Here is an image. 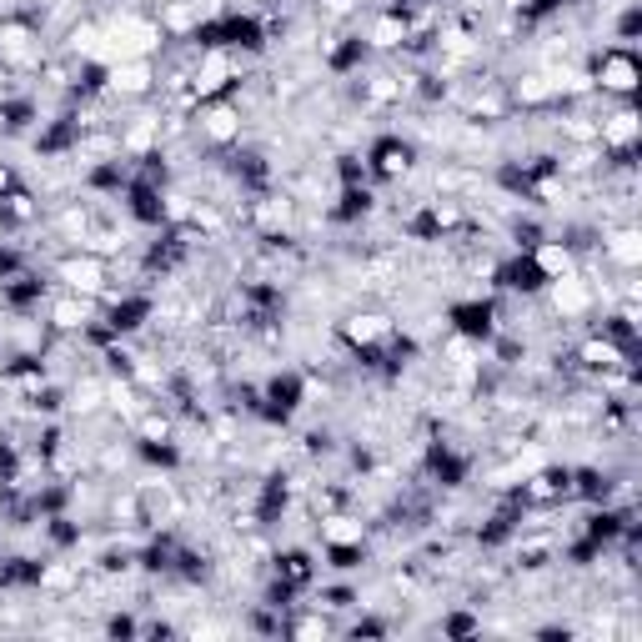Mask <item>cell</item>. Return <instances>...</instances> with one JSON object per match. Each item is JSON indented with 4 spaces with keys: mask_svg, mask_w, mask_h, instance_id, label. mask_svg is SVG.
Listing matches in <instances>:
<instances>
[{
    "mask_svg": "<svg viewBox=\"0 0 642 642\" xmlns=\"http://www.w3.org/2000/svg\"><path fill=\"white\" fill-rule=\"evenodd\" d=\"M637 81H642V71H637V56H632L627 46H612V51H602V61H597V71H592V86H597L602 96L632 101Z\"/></svg>",
    "mask_w": 642,
    "mask_h": 642,
    "instance_id": "6da1fadb",
    "label": "cell"
},
{
    "mask_svg": "<svg viewBox=\"0 0 642 642\" xmlns=\"http://www.w3.org/2000/svg\"><path fill=\"white\" fill-rule=\"evenodd\" d=\"M56 276H61V286L66 291H81V296H106V256H96V251H71V256H61L56 261Z\"/></svg>",
    "mask_w": 642,
    "mask_h": 642,
    "instance_id": "7a4b0ae2",
    "label": "cell"
},
{
    "mask_svg": "<svg viewBox=\"0 0 642 642\" xmlns=\"http://www.w3.org/2000/svg\"><path fill=\"white\" fill-rule=\"evenodd\" d=\"M41 61H46V46H41V36L26 21H0V66L36 71Z\"/></svg>",
    "mask_w": 642,
    "mask_h": 642,
    "instance_id": "3957f363",
    "label": "cell"
},
{
    "mask_svg": "<svg viewBox=\"0 0 642 642\" xmlns=\"http://www.w3.org/2000/svg\"><path fill=\"white\" fill-rule=\"evenodd\" d=\"M236 76H241V66L231 51H206L191 71V91H196V101H211V96H226Z\"/></svg>",
    "mask_w": 642,
    "mask_h": 642,
    "instance_id": "277c9868",
    "label": "cell"
},
{
    "mask_svg": "<svg viewBox=\"0 0 642 642\" xmlns=\"http://www.w3.org/2000/svg\"><path fill=\"white\" fill-rule=\"evenodd\" d=\"M151 86H156L151 56H121V61H111V71H106V91L121 96V101H141V96H151Z\"/></svg>",
    "mask_w": 642,
    "mask_h": 642,
    "instance_id": "5b68a950",
    "label": "cell"
},
{
    "mask_svg": "<svg viewBox=\"0 0 642 642\" xmlns=\"http://www.w3.org/2000/svg\"><path fill=\"white\" fill-rule=\"evenodd\" d=\"M196 131L211 141V146H231L241 136V106L226 101V96H211L196 106Z\"/></svg>",
    "mask_w": 642,
    "mask_h": 642,
    "instance_id": "8992f818",
    "label": "cell"
},
{
    "mask_svg": "<svg viewBox=\"0 0 642 642\" xmlns=\"http://www.w3.org/2000/svg\"><path fill=\"white\" fill-rule=\"evenodd\" d=\"M96 321V296H81V291H61L51 301V327L56 332H86Z\"/></svg>",
    "mask_w": 642,
    "mask_h": 642,
    "instance_id": "52a82bcc",
    "label": "cell"
},
{
    "mask_svg": "<svg viewBox=\"0 0 642 642\" xmlns=\"http://www.w3.org/2000/svg\"><path fill=\"white\" fill-rule=\"evenodd\" d=\"M632 141H637V111L622 101L612 116H602V121H597V146H602V151L627 156V151H632Z\"/></svg>",
    "mask_w": 642,
    "mask_h": 642,
    "instance_id": "ba28073f",
    "label": "cell"
},
{
    "mask_svg": "<svg viewBox=\"0 0 642 642\" xmlns=\"http://www.w3.org/2000/svg\"><path fill=\"white\" fill-rule=\"evenodd\" d=\"M577 362H582L587 372H602V377H607V372H627V347L602 332V337H587V342L577 347Z\"/></svg>",
    "mask_w": 642,
    "mask_h": 642,
    "instance_id": "9c48e42d",
    "label": "cell"
},
{
    "mask_svg": "<svg viewBox=\"0 0 642 642\" xmlns=\"http://www.w3.org/2000/svg\"><path fill=\"white\" fill-rule=\"evenodd\" d=\"M342 337H347V347H377V342L392 337V316H382V311H352L342 321Z\"/></svg>",
    "mask_w": 642,
    "mask_h": 642,
    "instance_id": "30bf717a",
    "label": "cell"
},
{
    "mask_svg": "<svg viewBox=\"0 0 642 642\" xmlns=\"http://www.w3.org/2000/svg\"><path fill=\"white\" fill-rule=\"evenodd\" d=\"M547 296H552V311H557V316H582V311L592 306V286H587L577 271L547 281Z\"/></svg>",
    "mask_w": 642,
    "mask_h": 642,
    "instance_id": "8fae6325",
    "label": "cell"
},
{
    "mask_svg": "<svg viewBox=\"0 0 642 642\" xmlns=\"http://www.w3.org/2000/svg\"><path fill=\"white\" fill-rule=\"evenodd\" d=\"M321 542H327V547H362L367 542V522L362 517H352V512H321Z\"/></svg>",
    "mask_w": 642,
    "mask_h": 642,
    "instance_id": "7c38bea8",
    "label": "cell"
},
{
    "mask_svg": "<svg viewBox=\"0 0 642 642\" xmlns=\"http://www.w3.org/2000/svg\"><path fill=\"white\" fill-rule=\"evenodd\" d=\"M532 266H537L542 281H557V276H567V271L577 266V256H572V246H562V241H532Z\"/></svg>",
    "mask_w": 642,
    "mask_h": 642,
    "instance_id": "4fadbf2b",
    "label": "cell"
},
{
    "mask_svg": "<svg viewBox=\"0 0 642 642\" xmlns=\"http://www.w3.org/2000/svg\"><path fill=\"white\" fill-rule=\"evenodd\" d=\"M602 251H607L622 271H637V261H642V236H637V226H617V231H607Z\"/></svg>",
    "mask_w": 642,
    "mask_h": 642,
    "instance_id": "5bb4252c",
    "label": "cell"
},
{
    "mask_svg": "<svg viewBox=\"0 0 642 642\" xmlns=\"http://www.w3.org/2000/svg\"><path fill=\"white\" fill-rule=\"evenodd\" d=\"M407 41H412V26L402 21V11H387V16L372 21V46H377V51H397V46H407Z\"/></svg>",
    "mask_w": 642,
    "mask_h": 642,
    "instance_id": "9a60e30c",
    "label": "cell"
},
{
    "mask_svg": "<svg viewBox=\"0 0 642 642\" xmlns=\"http://www.w3.org/2000/svg\"><path fill=\"white\" fill-rule=\"evenodd\" d=\"M512 96H517L522 106H547V101H557V91H552V76H547V71H527V76H517Z\"/></svg>",
    "mask_w": 642,
    "mask_h": 642,
    "instance_id": "2e32d148",
    "label": "cell"
},
{
    "mask_svg": "<svg viewBox=\"0 0 642 642\" xmlns=\"http://www.w3.org/2000/svg\"><path fill=\"white\" fill-rule=\"evenodd\" d=\"M81 587V567L76 562H46L41 567V592H71Z\"/></svg>",
    "mask_w": 642,
    "mask_h": 642,
    "instance_id": "e0dca14e",
    "label": "cell"
},
{
    "mask_svg": "<svg viewBox=\"0 0 642 642\" xmlns=\"http://www.w3.org/2000/svg\"><path fill=\"white\" fill-rule=\"evenodd\" d=\"M377 171H382L387 181L407 176V171H412V146H397V141H387V146L377 151Z\"/></svg>",
    "mask_w": 642,
    "mask_h": 642,
    "instance_id": "ac0fdd59",
    "label": "cell"
},
{
    "mask_svg": "<svg viewBox=\"0 0 642 642\" xmlns=\"http://www.w3.org/2000/svg\"><path fill=\"white\" fill-rule=\"evenodd\" d=\"M527 497H532V502L567 497V472H532V477H527Z\"/></svg>",
    "mask_w": 642,
    "mask_h": 642,
    "instance_id": "d6986e66",
    "label": "cell"
},
{
    "mask_svg": "<svg viewBox=\"0 0 642 642\" xmlns=\"http://www.w3.org/2000/svg\"><path fill=\"white\" fill-rule=\"evenodd\" d=\"M36 201L26 196V191H6V196H0V216H6V221H36Z\"/></svg>",
    "mask_w": 642,
    "mask_h": 642,
    "instance_id": "ffe728a7",
    "label": "cell"
},
{
    "mask_svg": "<svg viewBox=\"0 0 642 642\" xmlns=\"http://www.w3.org/2000/svg\"><path fill=\"white\" fill-rule=\"evenodd\" d=\"M106 392H111V387H101V382H81V387L71 392V407H76V412H96V407L106 402Z\"/></svg>",
    "mask_w": 642,
    "mask_h": 642,
    "instance_id": "44dd1931",
    "label": "cell"
},
{
    "mask_svg": "<svg viewBox=\"0 0 642 642\" xmlns=\"http://www.w3.org/2000/svg\"><path fill=\"white\" fill-rule=\"evenodd\" d=\"M136 432H141L146 442H166V437H171V417H161V412H141V417H136Z\"/></svg>",
    "mask_w": 642,
    "mask_h": 642,
    "instance_id": "7402d4cb",
    "label": "cell"
},
{
    "mask_svg": "<svg viewBox=\"0 0 642 642\" xmlns=\"http://www.w3.org/2000/svg\"><path fill=\"white\" fill-rule=\"evenodd\" d=\"M367 96H372L377 106H387V101H397V96H402V81H397V76H372Z\"/></svg>",
    "mask_w": 642,
    "mask_h": 642,
    "instance_id": "603a6c76",
    "label": "cell"
},
{
    "mask_svg": "<svg viewBox=\"0 0 642 642\" xmlns=\"http://www.w3.org/2000/svg\"><path fill=\"white\" fill-rule=\"evenodd\" d=\"M191 211H196V201L186 191H166V216L171 221H191Z\"/></svg>",
    "mask_w": 642,
    "mask_h": 642,
    "instance_id": "cb8c5ba5",
    "label": "cell"
},
{
    "mask_svg": "<svg viewBox=\"0 0 642 642\" xmlns=\"http://www.w3.org/2000/svg\"><path fill=\"white\" fill-rule=\"evenodd\" d=\"M291 632H296V637H327V632H332V622H327V617H296V622H291Z\"/></svg>",
    "mask_w": 642,
    "mask_h": 642,
    "instance_id": "d4e9b609",
    "label": "cell"
},
{
    "mask_svg": "<svg viewBox=\"0 0 642 642\" xmlns=\"http://www.w3.org/2000/svg\"><path fill=\"white\" fill-rule=\"evenodd\" d=\"M352 6H357V0H321V16H327V21H347Z\"/></svg>",
    "mask_w": 642,
    "mask_h": 642,
    "instance_id": "484cf974",
    "label": "cell"
},
{
    "mask_svg": "<svg viewBox=\"0 0 642 642\" xmlns=\"http://www.w3.org/2000/svg\"><path fill=\"white\" fill-rule=\"evenodd\" d=\"M6 191H11V171H6V166H0V196H6Z\"/></svg>",
    "mask_w": 642,
    "mask_h": 642,
    "instance_id": "4316f807",
    "label": "cell"
},
{
    "mask_svg": "<svg viewBox=\"0 0 642 642\" xmlns=\"http://www.w3.org/2000/svg\"><path fill=\"white\" fill-rule=\"evenodd\" d=\"M0 407H6V397H0Z\"/></svg>",
    "mask_w": 642,
    "mask_h": 642,
    "instance_id": "83f0119b",
    "label": "cell"
}]
</instances>
